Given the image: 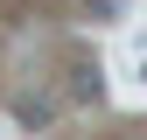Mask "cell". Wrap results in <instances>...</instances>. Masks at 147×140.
I'll use <instances>...</instances> for the list:
<instances>
[{
  "label": "cell",
  "mask_w": 147,
  "mask_h": 140,
  "mask_svg": "<svg viewBox=\"0 0 147 140\" xmlns=\"http://www.w3.org/2000/svg\"><path fill=\"white\" fill-rule=\"evenodd\" d=\"M91 7H98V14H119V0H91Z\"/></svg>",
  "instance_id": "cell-1"
}]
</instances>
